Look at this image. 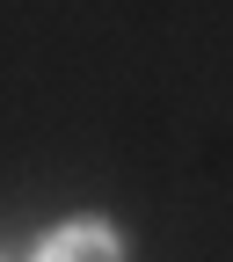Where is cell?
I'll list each match as a JSON object with an SVG mask.
<instances>
[{
    "label": "cell",
    "instance_id": "cell-1",
    "mask_svg": "<svg viewBox=\"0 0 233 262\" xmlns=\"http://www.w3.org/2000/svg\"><path fill=\"white\" fill-rule=\"evenodd\" d=\"M44 255H51V262H66V255H124V248H117V233H110V226L80 219V226H58V233L44 241Z\"/></svg>",
    "mask_w": 233,
    "mask_h": 262
}]
</instances>
